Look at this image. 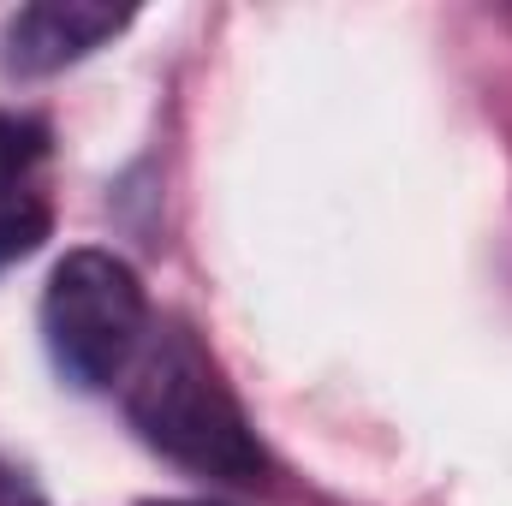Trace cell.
<instances>
[{
  "label": "cell",
  "mask_w": 512,
  "mask_h": 506,
  "mask_svg": "<svg viewBox=\"0 0 512 506\" xmlns=\"http://www.w3.org/2000/svg\"><path fill=\"white\" fill-rule=\"evenodd\" d=\"M126 417L161 459L191 477L239 489L268 477V447L256 441V423L191 328H161L143 340L126 370Z\"/></svg>",
  "instance_id": "1"
},
{
  "label": "cell",
  "mask_w": 512,
  "mask_h": 506,
  "mask_svg": "<svg viewBox=\"0 0 512 506\" xmlns=\"http://www.w3.org/2000/svg\"><path fill=\"white\" fill-rule=\"evenodd\" d=\"M42 340L54 370L72 387L84 393L114 387L149 340V298L137 268L96 245L66 251L42 292Z\"/></svg>",
  "instance_id": "2"
},
{
  "label": "cell",
  "mask_w": 512,
  "mask_h": 506,
  "mask_svg": "<svg viewBox=\"0 0 512 506\" xmlns=\"http://www.w3.org/2000/svg\"><path fill=\"white\" fill-rule=\"evenodd\" d=\"M131 24V6L108 0H36L0 24V72L6 78H54L90 60Z\"/></svg>",
  "instance_id": "3"
},
{
  "label": "cell",
  "mask_w": 512,
  "mask_h": 506,
  "mask_svg": "<svg viewBox=\"0 0 512 506\" xmlns=\"http://www.w3.org/2000/svg\"><path fill=\"white\" fill-rule=\"evenodd\" d=\"M48 155H54V137L42 120L0 114V268L24 262L54 233Z\"/></svg>",
  "instance_id": "4"
},
{
  "label": "cell",
  "mask_w": 512,
  "mask_h": 506,
  "mask_svg": "<svg viewBox=\"0 0 512 506\" xmlns=\"http://www.w3.org/2000/svg\"><path fill=\"white\" fill-rule=\"evenodd\" d=\"M0 506H42L36 501V489H30L12 465H0Z\"/></svg>",
  "instance_id": "5"
},
{
  "label": "cell",
  "mask_w": 512,
  "mask_h": 506,
  "mask_svg": "<svg viewBox=\"0 0 512 506\" xmlns=\"http://www.w3.org/2000/svg\"><path fill=\"white\" fill-rule=\"evenodd\" d=\"M137 506H215V501H137Z\"/></svg>",
  "instance_id": "6"
}]
</instances>
